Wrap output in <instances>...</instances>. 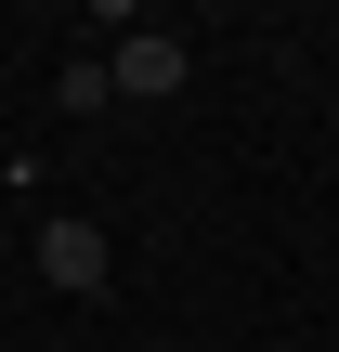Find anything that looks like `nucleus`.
I'll use <instances>...</instances> for the list:
<instances>
[{"mask_svg": "<svg viewBox=\"0 0 339 352\" xmlns=\"http://www.w3.org/2000/svg\"><path fill=\"white\" fill-rule=\"evenodd\" d=\"M183 65H196V52H183V39H170V26H131V39H118V52H105V78H118V91H131V104H170V91H183Z\"/></svg>", "mask_w": 339, "mask_h": 352, "instance_id": "obj_1", "label": "nucleus"}, {"mask_svg": "<svg viewBox=\"0 0 339 352\" xmlns=\"http://www.w3.org/2000/svg\"><path fill=\"white\" fill-rule=\"evenodd\" d=\"M105 261H118V248H105V222H78V209H65V222H39V287L91 300V287H105Z\"/></svg>", "mask_w": 339, "mask_h": 352, "instance_id": "obj_2", "label": "nucleus"}, {"mask_svg": "<svg viewBox=\"0 0 339 352\" xmlns=\"http://www.w3.org/2000/svg\"><path fill=\"white\" fill-rule=\"evenodd\" d=\"M52 104H65V118H105V104H118V78H105V52H65V78H52Z\"/></svg>", "mask_w": 339, "mask_h": 352, "instance_id": "obj_3", "label": "nucleus"}]
</instances>
